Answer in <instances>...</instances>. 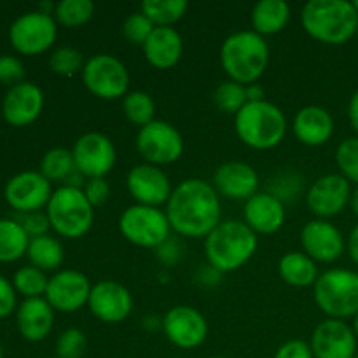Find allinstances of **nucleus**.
<instances>
[{"mask_svg":"<svg viewBox=\"0 0 358 358\" xmlns=\"http://www.w3.org/2000/svg\"><path fill=\"white\" fill-rule=\"evenodd\" d=\"M164 212L180 238H206L222 222L220 196L203 178H185L173 187Z\"/></svg>","mask_w":358,"mask_h":358,"instance_id":"1","label":"nucleus"},{"mask_svg":"<svg viewBox=\"0 0 358 358\" xmlns=\"http://www.w3.org/2000/svg\"><path fill=\"white\" fill-rule=\"evenodd\" d=\"M301 24L315 41L341 45L357 35L358 10L348 0H310L301 9Z\"/></svg>","mask_w":358,"mask_h":358,"instance_id":"2","label":"nucleus"},{"mask_svg":"<svg viewBox=\"0 0 358 358\" xmlns=\"http://www.w3.org/2000/svg\"><path fill=\"white\" fill-rule=\"evenodd\" d=\"M259 238L243 220H222L205 238V257L219 273H233L243 268L255 255Z\"/></svg>","mask_w":358,"mask_h":358,"instance_id":"3","label":"nucleus"},{"mask_svg":"<svg viewBox=\"0 0 358 358\" xmlns=\"http://www.w3.org/2000/svg\"><path fill=\"white\" fill-rule=\"evenodd\" d=\"M269 63V45L254 30H238L220 45V65L231 80L243 86L255 84Z\"/></svg>","mask_w":358,"mask_h":358,"instance_id":"4","label":"nucleus"},{"mask_svg":"<svg viewBox=\"0 0 358 358\" xmlns=\"http://www.w3.org/2000/svg\"><path fill=\"white\" fill-rule=\"evenodd\" d=\"M234 131L250 149H275L287 135V117L282 108L271 101H247L234 115Z\"/></svg>","mask_w":358,"mask_h":358,"instance_id":"5","label":"nucleus"},{"mask_svg":"<svg viewBox=\"0 0 358 358\" xmlns=\"http://www.w3.org/2000/svg\"><path fill=\"white\" fill-rule=\"evenodd\" d=\"M51 229L66 240H77L90 233L94 222V206L84 194L83 187L62 185L52 191L45 206Z\"/></svg>","mask_w":358,"mask_h":358,"instance_id":"6","label":"nucleus"},{"mask_svg":"<svg viewBox=\"0 0 358 358\" xmlns=\"http://www.w3.org/2000/svg\"><path fill=\"white\" fill-rule=\"evenodd\" d=\"M313 299L327 318H355L358 313V273L346 268H332L320 273L313 285Z\"/></svg>","mask_w":358,"mask_h":358,"instance_id":"7","label":"nucleus"},{"mask_svg":"<svg viewBox=\"0 0 358 358\" xmlns=\"http://www.w3.org/2000/svg\"><path fill=\"white\" fill-rule=\"evenodd\" d=\"M119 231L129 243L140 248H154L171 236V226L166 212L156 206L135 205L128 206L119 217Z\"/></svg>","mask_w":358,"mask_h":358,"instance_id":"8","label":"nucleus"},{"mask_svg":"<svg viewBox=\"0 0 358 358\" xmlns=\"http://www.w3.org/2000/svg\"><path fill=\"white\" fill-rule=\"evenodd\" d=\"M83 84L101 100H117L128 94L129 72L117 56L100 52L86 59L80 72Z\"/></svg>","mask_w":358,"mask_h":358,"instance_id":"9","label":"nucleus"},{"mask_svg":"<svg viewBox=\"0 0 358 358\" xmlns=\"http://www.w3.org/2000/svg\"><path fill=\"white\" fill-rule=\"evenodd\" d=\"M135 145L145 163L161 168L180 159L184 154V136L170 122L154 119L138 129Z\"/></svg>","mask_w":358,"mask_h":358,"instance_id":"10","label":"nucleus"},{"mask_svg":"<svg viewBox=\"0 0 358 358\" xmlns=\"http://www.w3.org/2000/svg\"><path fill=\"white\" fill-rule=\"evenodd\" d=\"M58 37V23L52 14L42 10H28L13 21L9 28V41L21 55H41L52 48Z\"/></svg>","mask_w":358,"mask_h":358,"instance_id":"11","label":"nucleus"},{"mask_svg":"<svg viewBox=\"0 0 358 358\" xmlns=\"http://www.w3.org/2000/svg\"><path fill=\"white\" fill-rule=\"evenodd\" d=\"M72 154L77 173L84 178L107 177L117 159L114 142L100 131L80 135L73 143Z\"/></svg>","mask_w":358,"mask_h":358,"instance_id":"12","label":"nucleus"},{"mask_svg":"<svg viewBox=\"0 0 358 358\" xmlns=\"http://www.w3.org/2000/svg\"><path fill=\"white\" fill-rule=\"evenodd\" d=\"M161 329L173 346L180 350H194L208 338V322L201 311L187 304L170 308L161 318Z\"/></svg>","mask_w":358,"mask_h":358,"instance_id":"13","label":"nucleus"},{"mask_svg":"<svg viewBox=\"0 0 358 358\" xmlns=\"http://www.w3.org/2000/svg\"><path fill=\"white\" fill-rule=\"evenodd\" d=\"M352 192V184L341 173L322 175L308 189L306 205L317 219L329 220L350 205Z\"/></svg>","mask_w":358,"mask_h":358,"instance_id":"14","label":"nucleus"},{"mask_svg":"<svg viewBox=\"0 0 358 358\" xmlns=\"http://www.w3.org/2000/svg\"><path fill=\"white\" fill-rule=\"evenodd\" d=\"M3 196L7 205L17 213L41 212V208L48 206L51 199L52 185L41 171H20L9 178Z\"/></svg>","mask_w":358,"mask_h":358,"instance_id":"15","label":"nucleus"},{"mask_svg":"<svg viewBox=\"0 0 358 358\" xmlns=\"http://www.w3.org/2000/svg\"><path fill=\"white\" fill-rule=\"evenodd\" d=\"M90 278L77 269H59L49 278L45 301L59 313H76L87 306L91 294Z\"/></svg>","mask_w":358,"mask_h":358,"instance_id":"16","label":"nucleus"},{"mask_svg":"<svg viewBox=\"0 0 358 358\" xmlns=\"http://www.w3.org/2000/svg\"><path fill=\"white\" fill-rule=\"evenodd\" d=\"M301 247L317 264H331L346 252V240L331 220L313 219L301 229Z\"/></svg>","mask_w":358,"mask_h":358,"instance_id":"17","label":"nucleus"},{"mask_svg":"<svg viewBox=\"0 0 358 358\" xmlns=\"http://www.w3.org/2000/svg\"><path fill=\"white\" fill-rule=\"evenodd\" d=\"M126 187H128V192L135 199V203L156 206V208H161V205H166L171 192H173L166 171L149 163L135 164L128 171Z\"/></svg>","mask_w":358,"mask_h":358,"instance_id":"18","label":"nucleus"},{"mask_svg":"<svg viewBox=\"0 0 358 358\" xmlns=\"http://www.w3.org/2000/svg\"><path fill=\"white\" fill-rule=\"evenodd\" d=\"M87 308L103 324H121L131 315L133 296L122 283L101 280L91 287Z\"/></svg>","mask_w":358,"mask_h":358,"instance_id":"19","label":"nucleus"},{"mask_svg":"<svg viewBox=\"0 0 358 358\" xmlns=\"http://www.w3.org/2000/svg\"><path fill=\"white\" fill-rule=\"evenodd\" d=\"M357 336L346 320L325 318L313 329L310 346L315 358H355Z\"/></svg>","mask_w":358,"mask_h":358,"instance_id":"20","label":"nucleus"},{"mask_svg":"<svg viewBox=\"0 0 358 358\" xmlns=\"http://www.w3.org/2000/svg\"><path fill=\"white\" fill-rule=\"evenodd\" d=\"M212 185L220 198L247 201L259 192L261 178L252 164L245 161H226L217 166Z\"/></svg>","mask_w":358,"mask_h":358,"instance_id":"21","label":"nucleus"},{"mask_svg":"<svg viewBox=\"0 0 358 358\" xmlns=\"http://www.w3.org/2000/svg\"><path fill=\"white\" fill-rule=\"evenodd\" d=\"M44 108V93L30 80H21L9 87L2 101V114L9 124L23 128L37 121Z\"/></svg>","mask_w":358,"mask_h":358,"instance_id":"22","label":"nucleus"},{"mask_svg":"<svg viewBox=\"0 0 358 358\" xmlns=\"http://www.w3.org/2000/svg\"><path fill=\"white\" fill-rule=\"evenodd\" d=\"M287 219L285 203L268 191H259L243 205V222L255 234H275Z\"/></svg>","mask_w":358,"mask_h":358,"instance_id":"23","label":"nucleus"},{"mask_svg":"<svg viewBox=\"0 0 358 358\" xmlns=\"http://www.w3.org/2000/svg\"><path fill=\"white\" fill-rule=\"evenodd\" d=\"M292 129L303 145L320 147L332 138L336 124L327 108L320 105H306L297 110L292 121Z\"/></svg>","mask_w":358,"mask_h":358,"instance_id":"24","label":"nucleus"},{"mask_svg":"<svg viewBox=\"0 0 358 358\" xmlns=\"http://www.w3.org/2000/svg\"><path fill=\"white\" fill-rule=\"evenodd\" d=\"M143 56L157 70L173 69L184 55V38L173 27H156L145 44Z\"/></svg>","mask_w":358,"mask_h":358,"instance_id":"25","label":"nucleus"},{"mask_svg":"<svg viewBox=\"0 0 358 358\" xmlns=\"http://www.w3.org/2000/svg\"><path fill=\"white\" fill-rule=\"evenodd\" d=\"M16 325L20 334L27 341H44L55 325V310L45 301V297L24 299L16 313Z\"/></svg>","mask_w":358,"mask_h":358,"instance_id":"26","label":"nucleus"},{"mask_svg":"<svg viewBox=\"0 0 358 358\" xmlns=\"http://www.w3.org/2000/svg\"><path fill=\"white\" fill-rule=\"evenodd\" d=\"M278 275L287 285L306 289L317 283L320 271L317 262L304 252H287L278 261Z\"/></svg>","mask_w":358,"mask_h":358,"instance_id":"27","label":"nucleus"},{"mask_svg":"<svg viewBox=\"0 0 358 358\" xmlns=\"http://www.w3.org/2000/svg\"><path fill=\"white\" fill-rule=\"evenodd\" d=\"M289 20L290 6L285 0H259L250 14L252 30L262 37L280 34Z\"/></svg>","mask_w":358,"mask_h":358,"instance_id":"28","label":"nucleus"},{"mask_svg":"<svg viewBox=\"0 0 358 358\" xmlns=\"http://www.w3.org/2000/svg\"><path fill=\"white\" fill-rule=\"evenodd\" d=\"M31 266L42 271H58L59 266L65 261V248L58 238L51 234L30 238V245L27 250Z\"/></svg>","mask_w":358,"mask_h":358,"instance_id":"29","label":"nucleus"},{"mask_svg":"<svg viewBox=\"0 0 358 358\" xmlns=\"http://www.w3.org/2000/svg\"><path fill=\"white\" fill-rule=\"evenodd\" d=\"M30 236L16 219H0V262H14L27 255Z\"/></svg>","mask_w":358,"mask_h":358,"instance_id":"30","label":"nucleus"},{"mask_svg":"<svg viewBox=\"0 0 358 358\" xmlns=\"http://www.w3.org/2000/svg\"><path fill=\"white\" fill-rule=\"evenodd\" d=\"M187 0H145L140 10L154 23V27H171L187 13Z\"/></svg>","mask_w":358,"mask_h":358,"instance_id":"31","label":"nucleus"},{"mask_svg":"<svg viewBox=\"0 0 358 358\" xmlns=\"http://www.w3.org/2000/svg\"><path fill=\"white\" fill-rule=\"evenodd\" d=\"M41 171L49 182L69 180L76 173V163H73L72 149L65 147H52L42 156Z\"/></svg>","mask_w":358,"mask_h":358,"instance_id":"32","label":"nucleus"},{"mask_svg":"<svg viewBox=\"0 0 358 358\" xmlns=\"http://www.w3.org/2000/svg\"><path fill=\"white\" fill-rule=\"evenodd\" d=\"M122 114L131 124L143 128L152 122L154 115H156L154 98L147 91H129L122 98Z\"/></svg>","mask_w":358,"mask_h":358,"instance_id":"33","label":"nucleus"},{"mask_svg":"<svg viewBox=\"0 0 358 358\" xmlns=\"http://www.w3.org/2000/svg\"><path fill=\"white\" fill-rule=\"evenodd\" d=\"M94 3L91 0H62L55 7L56 23L66 28L83 27L91 20Z\"/></svg>","mask_w":358,"mask_h":358,"instance_id":"34","label":"nucleus"},{"mask_svg":"<svg viewBox=\"0 0 358 358\" xmlns=\"http://www.w3.org/2000/svg\"><path fill=\"white\" fill-rule=\"evenodd\" d=\"M49 278L42 269L35 266H23L17 269L13 276V285L17 294L24 296V299H34V297L45 296Z\"/></svg>","mask_w":358,"mask_h":358,"instance_id":"35","label":"nucleus"},{"mask_svg":"<svg viewBox=\"0 0 358 358\" xmlns=\"http://www.w3.org/2000/svg\"><path fill=\"white\" fill-rule=\"evenodd\" d=\"M213 101L224 114L236 115L247 105V87L234 80H224L213 91Z\"/></svg>","mask_w":358,"mask_h":358,"instance_id":"36","label":"nucleus"},{"mask_svg":"<svg viewBox=\"0 0 358 358\" xmlns=\"http://www.w3.org/2000/svg\"><path fill=\"white\" fill-rule=\"evenodd\" d=\"M83 52L72 45H59L49 56V69L63 77H72L84 69Z\"/></svg>","mask_w":358,"mask_h":358,"instance_id":"37","label":"nucleus"},{"mask_svg":"<svg viewBox=\"0 0 358 358\" xmlns=\"http://www.w3.org/2000/svg\"><path fill=\"white\" fill-rule=\"evenodd\" d=\"M336 164L350 184L358 185V136H350L339 143L336 149Z\"/></svg>","mask_w":358,"mask_h":358,"instance_id":"38","label":"nucleus"},{"mask_svg":"<svg viewBox=\"0 0 358 358\" xmlns=\"http://www.w3.org/2000/svg\"><path fill=\"white\" fill-rule=\"evenodd\" d=\"M87 348V339L80 329H65L56 339V357L58 358H83Z\"/></svg>","mask_w":358,"mask_h":358,"instance_id":"39","label":"nucleus"},{"mask_svg":"<svg viewBox=\"0 0 358 358\" xmlns=\"http://www.w3.org/2000/svg\"><path fill=\"white\" fill-rule=\"evenodd\" d=\"M154 28L156 27H154L152 21L142 10H136V13L129 14L124 20V23H122V35L131 44L143 45L154 31Z\"/></svg>","mask_w":358,"mask_h":358,"instance_id":"40","label":"nucleus"},{"mask_svg":"<svg viewBox=\"0 0 358 358\" xmlns=\"http://www.w3.org/2000/svg\"><path fill=\"white\" fill-rule=\"evenodd\" d=\"M275 184L269 185V191L273 196H276L278 199H282L283 203L290 198H297V194L301 192V177L296 171H285V173L276 175Z\"/></svg>","mask_w":358,"mask_h":358,"instance_id":"41","label":"nucleus"},{"mask_svg":"<svg viewBox=\"0 0 358 358\" xmlns=\"http://www.w3.org/2000/svg\"><path fill=\"white\" fill-rule=\"evenodd\" d=\"M83 191L94 208L107 203V199L110 198V184H108L105 177L86 178L83 184Z\"/></svg>","mask_w":358,"mask_h":358,"instance_id":"42","label":"nucleus"},{"mask_svg":"<svg viewBox=\"0 0 358 358\" xmlns=\"http://www.w3.org/2000/svg\"><path fill=\"white\" fill-rule=\"evenodd\" d=\"M16 220L21 224V227L27 231V234L30 238L44 236V234H48V231L51 229V224H49L48 215L42 212L20 213V217H17Z\"/></svg>","mask_w":358,"mask_h":358,"instance_id":"43","label":"nucleus"},{"mask_svg":"<svg viewBox=\"0 0 358 358\" xmlns=\"http://www.w3.org/2000/svg\"><path fill=\"white\" fill-rule=\"evenodd\" d=\"M156 255L164 266H175L182 261L184 257V243L180 241V236H173L171 234L164 243H161L156 248Z\"/></svg>","mask_w":358,"mask_h":358,"instance_id":"44","label":"nucleus"},{"mask_svg":"<svg viewBox=\"0 0 358 358\" xmlns=\"http://www.w3.org/2000/svg\"><path fill=\"white\" fill-rule=\"evenodd\" d=\"M24 77V66L20 58L10 55L0 56V83L17 84Z\"/></svg>","mask_w":358,"mask_h":358,"instance_id":"45","label":"nucleus"},{"mask_svg":"<svg viewBox=\"0 0 358 358\" xmlns=\"http://www.w3.org/2000/svg\"><path fill=\"white\" fill-rule=\"evenodd\" d=\"M273 358H315L310 343L303 339H289L276 350Z\"/></svg>","mask_w":358,"mask_h":358,"instance_id":"46","label":"nucleus"},{"mask_svg":"<svg viewBox=\"0 0 358 358\" xmlns=\"http://www.w3.org/2000/svg\"><path fill=\"white\" fill-rule=\"evenodd\" d=\"M16 289L13 282L0 275V318H6L16 310Z\"/></svg>","mask_w":358,"mask_h":358,"instance_id":"47","label":"nucleus"},{"mask_svg":"<svg viewBox=\"0 0 358 358\" xmlns=\"http://www.w3.org/2000/svg\"><path fill=\"white\" fill-rule=\"evenodd\" d=\"M346 252H348L353 264L358 266V224L350 231L348 240H346Z\"/></svg>","mask_w":358,"mask_h":358,"instance_id":"48","label":"nucleus"},{"mask_svg":"<svg viewBox=\"0 0 358 358\" xmlns=\"http://www.w3.org/2000/svg\"><path fill=\"white\" fill-rule=\"evenodd\" d=\"M348 121L358 136V90L352 94L348 101Z\"/></svg>","mask_w":358,"mask_h":358,"instance_id":"49","label":"nucleus"},{"mask_svg":"<svg viewBox=\"0 0 358 358\" xmlns=\"http://www.w3.org/2000/svg\"><path fill=\"white\" fill-rule=\"evenodd\" d=\"M247 87V98L248 101H259V100H266L264 98V87L261 84H250V86H245Z\"/></svg>","mask_w":358,"mask_h":358,"instance_id":"50","label":"nucleus"},{"mask_svg":"<svg viewBox=\"0 0 358 358\" xmlns=\"http://www.w3.org/2000/svg\"><path fill=\"white\" fill-rule=\"evenodd\" d=\"M350 208H352L353 215L358 217V185L353 189L352 192V199H350Z\"/></svg>","mask_w":358,"mask_h":358,"instance_id":"51","label":"nucleus"},{"mask_svg":"<svg viewBox=\"0 0 358 358\" xmlns=\"http://www.w3.org/2000/svg\"><path fill=\"white\" fill-rule=\"evenodd\" d=\"M353 331H355V336H357V339H358V313H357V317L353 318Z\"/></svg>","mask_w":358,"mask_h":358,"instance_id":"52","label":"nucleus"},{"mask_svg":"<svg viewBox=\"0 0 358 358\" xmlns=\"http://www.w3.org/2000/svg\"><path fill=\"white\" fill-rule=\"evenodd\" d=\"M0 358H3V348H2V343H0Z\"/></svg>","mask_w":358,"mask_h":358,"instance_id":"53","label":"nucleus"},{"mask_svg":"<svg viewBox=\"0 0 358 358\" xmlns=\"http://www.w3.org/2000/svg\"><path fill=\"white\" fill-rule=\"evenodd\" d=\"M353 6H355V9L358 10V0H355V2H353Z\"/></svg>","mask_w":358,"mask_h":358,"instance_id":"54","label":"nucleus"},{"mask_svg":"<svg viewBox=\"0 0 358 358\" xmlns=\"http://www.w3.org/2000/svg\"><path fill=\"white\" fill-rule=\"evenodd\" d=\"M210 358H229V357H220V355H217V357H210Z\"/></svg>","mask_w":358,"mask_h":358,"instance_id":"55","label":"nucleus"},{"mask_svg":"<svg viewBox=\"0 0 358 358\" xmlns=\"http://www.w3.org/2000/svg\"><path fill=\"white\" fill-rule=\"evenodd\" d=\"M357 37H358V28H357Z\"/></svg>","mask_w":358,"mask_h":358,"instance_id":"56","label":"nucleus"},{"mask_svg":"<svg viewBox=\"0 0 358 358\" xmlns=\"http://www.w3.org/2000/svg\"><path fill=\"white\" fill-rule=\"evenodd\" d=\"M52 358H58V357H52Z\"/></svg>","mask_w":358,"mask_h":358,"instance_id":"57","label":"nucleus"},{"mask_svg":"<svg viewBox=\"0 0 358 358\" xmlns=\"http://www.w3.org/2000/svg\"><path fill=\"white\" fill-rule=\"evenodd\" d=\"M355 358H358V355H357V357H355Z\"/></svg>","mask_w":358,"mask_h":358,"instance_id":"58","label":"nucleus"}]
</instances>
